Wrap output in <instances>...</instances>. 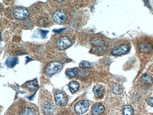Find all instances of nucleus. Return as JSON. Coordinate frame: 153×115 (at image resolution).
Segmentation results:
<instances>
[{"mask_svg": "<svg viewBox=\"0 0 153 115\" xmlns=\"http://www.w3.org/2000/svg\"><path fill=\"white\" fill-rule=\"evenodd\" d=\"M41 105L42 111L46 115H51L53 112L54 107L51 96L42 97Z\"/></svg>", "mask_w": 153, "mask_h": 115, "instance_id": "f257e3e1", "label": "nucleus"}, {"mask_svg": "<svg viewBox=\"0 0 153 115\" xmlns=\"http://www.w3.org/2000/svg\"><path fill=\"white\" fill-rule=\"evenodd\" d=\"M63 69L61 63L58 62H52L48 64L45 69V73L50 78L61 71Z\"/></svg>", "mask_w": 153, "mask_h": 115, "instance_id": "f03ea898", "label": "nucleus"}, {"mask_svg": "<svg viewBox=\"0 0 153 115\" xmlns=\"http://www.w3.org/2000/svg\"><path fill=\"white\" fill-rule=\"evenodd\" d=\"M67 13L63 10H59L56 11L52 15V19L56 23L59 25L64 24L67 20Z\"/></svg>", "mask_w": 153, "mask_h": 115, "instance_id": "7ed1b4c3", "label": "nucleus"}, {"mask_svg": "<svg viewBox=\"0 0 153 115\" xmlns=\"http://www.w3.org/2000/svg\"><path fill=\"white\" fill-rule=\"evenodd\" d=\"M56 103L59 106H65L68 103V98L67 94L62 90H58L54 95Z\"/></svg>", "mask_w": 153, "mask_h": 115, "instance_id": "20e7f679", "label": "nucleus"}, {"mask_svg": "<svg viewBox=\"0 0 153 115\" xmlns=\"http://www.w3.org/2000/svg\"><path fill=\"white\" fill-rule=\"evenodd\" d=\"M72 44V42L68 37H62L59 38L56 42V46L59 50L68 49Z\"/></svg>", "mask_w": 153, "mask_h": 115, "instance_id": "39448f33", "label": "nucleus"}, {"mask_svg": "<svg viewBox=\"0 0 153 115\" xmlns=\"http://www.w3.org/2000/svg\"><path fill=\"white\" fill-rule=\"evenodd\" d=\"M90 103L86 100H82L78 102L74 106V111L77 114H82L89 110Z\"/></svg>", "mask_w": 153, "mask_h": 115, "instance_id": "423d86ee", "label": "nucleus"}, {"mask_svg": "<svg viewBox=\"0 0 153 115\" xmlns=\"http://www.w3.org/2000/svg\"><path fill=\"white\" fill-rule=\"evenodd\" d=\"M13 15L15 19L19 20L27 19L29 16V12L27 10L22 7H17L14 9Z\"/></svg>", "mask_w": 153, "mask_h": 115, "instance_id": "0eeeda50", "label": "nucleus"}, {"mask_svg": "<svg viewBox=\"0 0 153 115\" xmlns=\"http://www.w3.org/2000/svg\"><path fill=\"white\" fill-rule=\"evenodd\" d=\"M130 50V47L127 44H121L114 47L112 51L114 55L119 56L126 54Z\"/></svg>", "mask_w": 153, "mask_h": 115, "instance_id": "6e6552de", "label": "nucleus"}, {"mask_svg": "<svg viewBox=\"0 0 153 115\" xmlns=\"http://www.w3.org/2000/svg\"><path fill=\"white\" fill-rule=\"evenodd\" d=\"M105 107L100 103L94 104L91 108V113L93 115H100L104 111Z\"/></svg>", "mask_w": 153, "mask_h": 115, "instance_id": "1a4fd4ad", "label": "nucleus"}, {"mask_svg": "<svg viewBox=\"0 0 153 115\" xmlns=\"http://www.w3.org/2000/svg\"><path fill=\"white\" fill-rule=\"evenodd\" d=\"M93 92L96 97L99 98L102 96L105 93L104 88L101 85H96L94 86Z\"/></svg>", "mask_w": 153, "mask_h": 115, "instance_id": "9d476101", "label": "nucleus"}, {"mask_svg": "<svg viewBox=\"0 0 153 115\" xmlns=\"http://www.w3.org/2000/svg\"><path fill=\"white\" fill-rule=\"evenodd\" d=\"M141 82L143 84L147 86H151L153 84V80L152 76L148 74H145L141 78Z\"/></svg>", "mask_w": 153, "mask_h": 115, "instance_id": "9b49d317", "label": "nucleus"}, {"mask_svg": "<svg viewBox=\"0 0 153 115\" xmlns=\"http://www.w3.org/2000/svg\"><path fill=\"white\" fill-rule=\"evenodd\" d=\"M36 111L31 107H26L21 110L19 115H36Z\"/></svg>", "mask_w": 153, "mask_h": 115, "instance_id": "f8f14e48", "label": "nucleus"}, {"mask_svg": "<svg viewBox=\"0 0 153 115\" xmlns=\"http://www.w3.org/2000/svg\"><path fill=\"white\" fill-rule=\"evenodd\" d=\"M26 87L30 91H35L37 89L38 87V82L36 80L30 81L26 84Z\"/></svg>", "mask_w": 153, "mask_h": 115, "instance_id": "ddd939ff", "label": "nucleus"}, {"mask_svg": "<svg viewBox=\"0 0 153 115\" xmlns=\"http://www.w3.org/2000/svg\"><path fill=\"white\" fill-rule=\"evenodd\" d=\"M91 44L94 46L98 48V49L101 48V49H103L105 47V43L104 41L98 38L93 39L91 41Z\"/></svg>", "mask_w": 153, "mask_h": 115, "instance_id": "4468645a", "label": "nucleus"}, {"mask_svg": "<svg viewBox=\"0 0 153 115\" xmlns=\"http://www.w3.org/2000/svg\"><path fill=\"white\" fill-rule=\"evenodd\" d=\"M152 46L151 44L146 43H143L140 44L139 46V49L140 51L143 52H149L151 51L152 49Z\"/></svg>", "mask_w": 153, "mask_h": 115, "instance_id": "2eb2a0df", "label": "nucleus"}, {"mask_svg": "<svg viewBox=\"0 0 153 115\" xmlns=\"http://www.w3.org/2000/svg\"><path fill=\"white\" fill-rule=\"evenodd\" d=\"M78 69L77 68H74L68 69L65 71L66 75L70 78H75L78 73Z\"/></svg>", "mask_w": 153, "mask_h": 115, "instance_id": "dca6fc26", "label": "nucleus"}, {"mask_svg": "<svg viewBox=\"0 0 153 115\" xmlns=\"http://www.w3.org/2000/svg\"><path fill=\"white\" fill-rule=\"evenodd\" d=\"M69 88L71 93H76L79 89V84L76 81H71L69 83Z\"/></svg>", "mask_w": 153, "mask_h": 115, "instance_id": "f3484780", "label": "nucleus"}, {"mask_svg": "<svg viewBox=\"0 0 153 115\" xmlns=\"http://www.w3.org/2000/svg\"><path fill=\"white\" fill-rule=\"evenodd\" d=\"M133 108L130 105H126L123 108V115H133Z\"/></svg>", "mask_w": 153, "mask_h": 115, "instance_id": "a211bd4d", "label": "nucleus"}, {"mask_svg": "<svg viewBox=\"0 0 153 115\" xmlns=\"http://www.w3.org/2000/svg\"><path fill=\"white\" fill-rule=\"evenodd\" d=\"M113 92L114 94H119L123 92V88L120 84H115L113 87Z\"/></svg>", "mask_w": 153, "mask_h": 115, "instance_id": "6ab92c4d", "label": "nucleus"}, {"mask_svg": "<svg viewBox=\"0 0 153 115\" xmlns=\"http://www.w3.org/2000/svg\"><path fill=\"white\" fill-rule=\"evenodd\" d=\"M92 66V63L89 61H85V60L81 61L79 64V66L82 69H88V68H91Z\"/></svg>", "mask_w": 153, "mask_h": 115, "instance_id": "aec40b11", "label": "nucleus"}, {"mask_svg": "<svg viewBox=\"0 0 153 115\" xmlns=\"http://www.w3.org/2000/svg\"><path fill=\"white\" fill-rule=\"evenodd\" d=\"M147 103L151 106L153 107V98L150 97L147 100Z\"/></svg>", "mask_w": 153, "mask_h": 115, "instance_id": "412c9836", "label": "nucleus"}, {"mask_svg": "<svg viewBox=\"0 0 153 115\" xmlns=\"http://www.w3.org/2000/svg\"></svg>", "mask_w": 153, "mask_h": 115, "instance_id": "4be33fe9", "label": "nucleus"}]
</instances>
